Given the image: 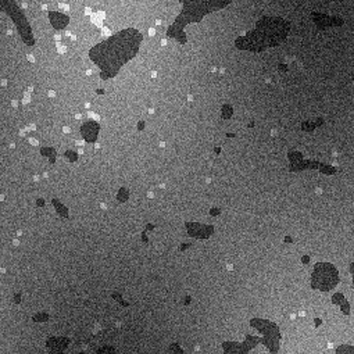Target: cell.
<instances>
[{
  "mask_svg": "<svg viewBox=\"0 0 354 354\" xmlns=\"http://www.w3.org/2000/svg\"><path fill=\"white\" fill-rule=\"evenodd\" d=\"M189 49L210 68H224L235 53L239 32L232 26L225 10H216L187 28Z\"/></svg>",
  "mask_w": 354,
  "mask_h": 354,
  "instance_id": "cell-1",
  "label": "cell"
},
{
  "mask_svg": "<svg viewBox=\"0 0 354 354\" xmlns=\"http://www.w3.org/2000/svg\"><path fill=\"white\" fill-rule=\"evenodd\" d=\"M21 304L0 306V354H37L45 351L50 336L48 324L34 322Z\"/></svg>",
  "mask_w": 354,
  "mask_h": 354,
  "instance_id": "cell-2",
  "label": "cell"
},
{
  "mask_svg": "<svg viewBox=\"0 0 354 354\" xmlns=\"http://www.w3.org/2000/svg\"><path fill=\"white\" fill-rule=\"evenodd\" d=\"M140 44V34L135 30H127L114 34L104 42H100L95 49H92L91 56L103 71L114 74L138 55Z\"/></svg>",
  "mask_w": 354,
  "mask_h": 354,
  "instance_id": "cell-3",
  "label": "cell"
},
{
  "mask_svg": "<svg viewBox=\"0 0 354 354\" xmlns=\"http://www.w3.org/2000/svg\"><path fill=\"white\" fill-rule=\"evenodd\" d=\"M283 342L281 344V353L288 354H317L326 346L319 328H314L313 321L307 317L299 319H285L279 324Z\"/></svg>",
  "mask_w": 354,
  "mask_h": 354,
  "instance_id": "cell-4",
  "label": "cell"
},
{
  "mask_svg": "<svg viewBox=\"0 0 354 354\" xmlns=\"http://www.w3.org/2000/svg\"><path fill=\"white\" fill-rule=\"evenodd\" d=\"M100 86L97 75L81 74L66 80L55 89L56 100L71 114L81 111L88 102L96 97V91Z\"/></svg>",
  "mask_w": 354,
  "mask_h": 354,
  "instance_id": "cell-5",
  "label": "cell"
},
{
  "mask_svg": "<svg viewBox=\"0 0 354 354\" xmlns=\"http://www.w3.org/2000/svg\"><path fill=\"white\" fill-rule=\"evenodd\" d=\"M85 6V2L71 3L70 21L67 24V28L75 38V41L70 42L68 48L88 56L89 50L95 49L100 44V32L97 27L92 24L84 13Z\"/></svg>",
  "mask_w": 354,
  "mask_h": 354,
  "instance_id": "cell-6",
  "label": "cell"
},
{
  "mask_svg": "<svg viewBox=\"0 0 354 354\" xmlns=\"http://www.w3.org/2000/svg\"><path fill=\"white\" fill-rule=\"evenodd\" d=\"M319 318L322 319L319 330L326 342L333 344H353L354 324L350 315H344L332 304Z\"/></svg>",
  "mask_w": 354,
  "mask_h": 354,
  "instance_id": "cell-7",
  "label": "cell"
},
{
  "mask_svg": "<svg viewBox=\"0 0 354 354\" xmlns=\"http://www.w3.org/2000/svg\"><path fill=\"white\" fill-rule=\"evenodd\" d=\"M28 52L30 48L19 34L2 35V39H0V77L9 80V77L27 62Z\"/></svg>",
  "mask_w": 354,
  "mask_h": 354,
  "instance_id": "cell-8",
  "label": "cell"
},
{
  "mask_svg": "<svg viewBox=\"0 0 354 354\" xmlns=\"http://www.w3.org/2000/svg\"><path fill=\"white\" fill-rule=\"evenodd\" d=\"M12 99L0 92V142L3 146H12L19 142L20 131L27 127L21 109L12 106Z\"/></svg>",
  "mask_w": 354,
  "mask_h": 354,
  "instance_id": "cell-9",
  "label": "cell"
},
{
  "mask_svg": "<svg viewBox=\"0 0 354 354\" xmlns=\"http://www.w3.org/2000/svg\"><path fill=\"white\" fill-rule=\"evenodd\" d=\"M188 239L185 225H160L149 234L147 245L158 253L172 252L178 249Z\"/></svg>",
  "mask_w": 354,
  "mask_h": 354,
  "instance_id": "cell-10",
  "label": "cell"
},
{
  "mask_svg": "<svg viewBox=\"0 0 354 354\" xmlns=\"http://www.w3.org/2000/svg\"><path fill=\"white\" fill-rule=\"evenodd\" d=\"M232 26L236 28L239 35L253 30L261 17V10L259 2L243 0V2H234L224 9Z\"/></svg>",
  "mask_w": 354,
  "mask_h": 354,
  "instance_id": "cell-11",
  "label": "cell"
},
{
  "mask_svg": "<svg viewBox=\"0 0 354 354\" xmlns=\"http://www.w3.org/2000/svg\"><path fill=\"white\" fill-rule=\"evenodd\" d=\"M96 322L103 328H114L115 324L121 322L124 307H121L111 296H102L86 301Z\"/></svg>",
  "mask_w": 354,
  "mask_h": 354,
  "instance_id": "cell-12",
  "label": "cell"
},
{
  "mask_svg": "<svg viewBox=\"0 0 354 354\" xmlns=\"http://www.w3.org/2000/svg\"><path fill=\"white\" fill-rule=\"evenodd\" d=\"M254 28L252 39H254V44H259V46L281 45L289 31V26L283 20L270 17L264 21H259Z\"/></svg>",
  "mask_w": 354,
  "mask_h": 354,
  "instance_id": "cell-13",
  "label": "cell"
},
{
  "mask_svg": "<svg viewBox=\"0 0 354 354\" xmlns=\"http://www.w3.org/2000/svg\"><path fill=\"white\" fill-rule=\"evenodd\" d=\"M15 153H16V157H17L20 165L30 175L35 176V175L48 172L49 167H48L46 158L28 140L19 139V142L15 146Z\"/></svg>",
  "mask_w": 354,
  "mask_h": 354,
  "instance_id": "cell-14",
  "label": "cell"
},
{
  "mask_svg": "<svg viewBox=\"0 0 354 354\" xmlns=\"http://www.w3.org/2000/svg\"><path fill=\"white\" fill-rule=\"evenodd\" d=\"M27 21L32 28L35 42H53L55 30L50 24L49 16L42 10L39 3H30L24 12Z\"/></svg>",
  "mask_w": 354,
  "mask_h": 354,
  "instance_id": "cell-15",
  "label": "cell"
},
{
  "mask_svg": "<svg viewBox=\"0 0 354 354\" xmlns=\"http://www.w3.org/2000/svg\"><path fill=\"white\" fill-rule=\"evenodd\" d=\"M332 306L330 296L319 289L311 288L307 293L301 310L307 311L311 317H321Z\"/></svg>",
  "mask_w": 354,
  "mask_h": 354,
  "instance_id": "cell-16",
  "label": "cell"
},
{
  "mask_svg": "<svg viewBox=\"0 0 354 354\" xmlns=\"http://www.w3.org/2000/svg\"><path fill=\"white\" fill-rule=\"evenodd\" d=\"M336 283H337V272L333 266L322 263L314 268V272L311 275V285L314 289L326 292L329 289H333Z\"/></svg>",
  "mask_w": 354,
  "mask_h": 354,
  "instance_id": "cell-17",
  "label": "cell"
},
{
  "mask_svg": "<svg viewBox=\"0 0 354 354\" xmlns=\"http://www.w3.org/2000/svg\"><path fill=\"white\" fill-rule=\"evenodd\" d=\"M161 48H162L161 35L150 37V38L142 41L136 56L140 57L151 71H154L158 56H160V52H161Z\"/></svg>",
  "mask_w": 354,
  "mask_h": 354,
  "instance_id": "cell-18",
  "label": "cell"
},
{
  "mask_svg": "<svg viewBox=\"0 0 354 354\" xmlns=\"http://www.w3.org/2000/svg\"><path fill=\"white\" fill-rule=\"evenodd\" d=\"M180 8H181V3H178V2H168V0H165V2H162V5H161L160 20L165 26L172 24L175 21V19L178 17V15H180Z\"/></svg>",
  "mask_w": 354,
  "mask_h": 354,
  "instance_id": "cell-19",
  "label": "cell"
}]
</instances>
